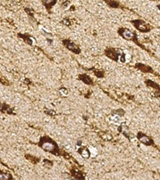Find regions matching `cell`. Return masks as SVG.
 Instances as JSON below:
<instances>
[{"instance_id":"8992f818","label":"cell","mask_w":160,"mask_h":180,"mask_svg":"<svg viewBox=\"0 0 160 180\" xmlns=\"http://www.w3.org/2000/svg\"><path fill=\"white\" fill-rule=\"evenodd\" d=\"M0 180H12V176L10 174L0 170Z\"/></svg>"},{"instance_id":"3957f363","label":"cell","mask_w":160,"mask_h":180,"mask_svg":"<svg viewBox=\"0 0 160 180\" xmlns=\"http://www.w3.org/2000/svg\"><path fill=\"white\" fill-rule=\"evenodd\" d=\"M133 23L135 26V27L141 32H148L150 29L149 26L142 20H134V21H133Z\"/></svg>"},{"instance_id":"277c9868","label":"cell","mask_w":160,"mask_h":180,"mask_svg":"<svg viewBox=\"0 0 160 180\" xmlns=\"http://www.w3.org/2000/svg\"><path fill=\"white\" fill-rule=\"evenodd\" d=\"M63 44L69 50L74 51V53L78 54V53H79L80 52V48H79L75 44H74L73 42L70 41V40H68V39H66V40H63Z\"/></svg>"},{"instance_id":"ba28073f","label":"cell","mask_w":160,"mask_h":180,"mask_svg":"<svg viewBox=\"0 0 160 180\" xmlns=\"http://www.w3.org/2000/svg\"><path fill=\"white\" fill-rule=\"evenodd\" d=\"M137 66L136 67L138 68L139 69H141V70L143 71V72H147L148 71L150 70V68L147 67V65H143V64H136Z\"/></svg>"},{"instance_id":"52a82bcc","label":"cell","mask_w":160,"mask_h":180,"mask_svg":"<svg viewBox=\"0 0 160 180\" xmlns=\"http://www.w3.org/2000/svg\"><path fill=\"white\" fill-rule=\"evenodd\" d=\"M79 79H81L82 80H83L85 83H86L87 84H90L93 83V80L90 78L87 75H81L79 77Z\"/></svg>"},{"instance_id":"5b68a950","label":"cell","mask_w":160,"mask_h":180,"mask_svg":"<svg viewBox=\"0 0 160 180\" xmlns=\"http://www.w3.org/2000/svg\"><path fill=\"white\" fill-rule=\"evenodd\" d=\"M42 148L44 149L45 150L50 151V152H53L54 151V148L55 147V144L54 143V141H45L43 144L42 145Z\"/></svg>"},{"instance_id":"30bf717a","label":"cell","mask_w":160,"mask_h":180,"mask_svg":"<svg viewBox=\"0 0 160 180\" xmlns=\"http://www.w3.org/2000/svg\"><path fill=\"white\" fill-rule=\"evenodd\" d=\"M80 154H81V155H82L83 157L88 158L90 155V152L87 149H85V148H84V149H83V150H81Z\"/></svg>"},{"instance_id":"6da1fadb","label":"cell","mask_w":160,"mask_h":180,"mask_svg":"<svg viewBox=\"0 0 160 180\" xmlns=\"http://www.w3.org/2000/svg\"><path fill=\"white\" fill-rule=\"evenodd\" d=\"M118 34L121 35L122 38L131 40L134 38V33L127 28H120L118 30Z\"/></svg>"},{"instance_id":"9c48e42d","label":"cell","mask_w":160,"mask_h":180,"mask_svg":"<svg viewBox=\"0 0 160 180\" xmlns=\"http://www.w3.org/2000/svg\"><path fill=\"white\" fill-rule=\"evenodd\" d=\"M138 138L141 141V142L143 143H145V144H147V142L150 141V139L147 138L146 135H142V136H138Z\"/></svg>"},{"instance_id":"7a4b0ae2","label":"cell","mask_w":160,"mask_h":180,"mask_svg":"<svg viewBox=\"0 0 160 180\" xmlns=\"http://www.w3.org/2000/svg\"><path fill=\"white\" fill-rule=\"evenodd\" d=\"M118 51H119V50H118V49H114V48H113V49H108V50L105 51V54L109 58L112 59V60H117L116 59H119V60H120L122 55V53L118 52Z\"/></svg>"}]
</instances>
